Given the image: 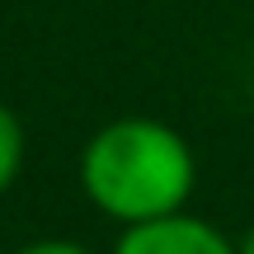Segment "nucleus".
Listing matches in <instances>:
<instances>
[{
    "instance_id": "nucleus-1",
    "label": "nucleus",
    "mask_w": 254,
    "mask_h": 254,
    "mask_svg": "<svg viewBox=\"0 0 254 254\" xmlns=\"http://www.w3.org/2000/svg\"><path fill=\"white\" fill-rule=\"evenodd\" d=\"M198 165L174 127L155 118H118L85 141L80 151V189L104 217L136 226L184 212Z\"/></svg>"
},
{
    "instance_id": "nucleus-2",
    "label": "nucleus",
    "mask_w": 254,
    "mask_h": 254,
    "mask_svg": "<svg viewBox=\"0 0 254 254\" xmlns=\"http://www.w3.org/2000/svg\"><path fill=\"white\" fill-rule=\"evenodd\" d=\"M113 254H236V245L212 221L189 217V212H170V217L127 226Z\"/></svg>"
},
{
    "instance_id": "nucleus-3",
    "label": "nucleus",
    "mask_w": 254,
    "mask_h": 254,
    "mask_svg": "<svg viewBox=\"0 0 254 254\" xmlns=\"http://www.w3.org/2000/svg\"><path fill=\"white\" fill-rule=\"evenodd\" d=\"M19 165H24V127H19V118L0 104V193L14 184Z\"/></svg>"
},
{
    "instance_id": "nucleus-4",
    "label": "nucleus",
    "mask_w": 254,
    "mask_h": 254,
    "mask_svg": "<svg viewBox=\"0 0 254 254\" xmlns=\"http://www.w3.org/2000/svg\"><path fill=\"white\" fill-rule=\"evenodd\" d=\"M14 254H90V250H80L75 240H33V245H24Z\"/></svg>"
},
{
    "instance_id": "nucleus-5",
    "label": "nucleus",
    "mask_w": 254,
    "mask_h": 254,
    "mask_svg": "<svg viewBox=\"0 0 254 254\" xmlns=\"http://www.w3.org/2000/svg\"><path fill=\"white\" fill-rule=\"evenodd\" d=\"M236 254H254V226H250V236H245V240L236 245Z\"/></svg>"
}]
</instances>
